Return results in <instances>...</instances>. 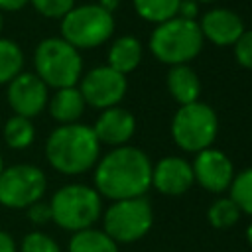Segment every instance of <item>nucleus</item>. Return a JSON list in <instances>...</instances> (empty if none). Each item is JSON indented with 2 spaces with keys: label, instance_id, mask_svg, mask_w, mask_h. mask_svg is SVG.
<instances>
[{
  "label": "nucleus",
  "instance_id": "nucleus-1",
  "mask_svg": "<svg viewBox=\"0 0 252 252\" xmlns=\"http://www.w3.org/2000/svg\"><path fill=\"white\" fill-rule=\"evenodd\" d=\"M152 161L136 146H118L94 165V189L110 201L144 197L152 187Z\"/></svg>",
  "mask_w": 252,
  "mask_h": 252
},
{
  "label": "nucleus",
  "instance_id": "nucleus-2",
  "mask_svg": "<svg viewBox=\"0 0 252 252\" xmlns=\"http://www.w3.org/2000/svg\"><path fill=\"white\" fill-rule=\"evenodd\" d=\"M100 156V142L93 126L87 124H61L45 142V158L49 165L65 175H79L96 165Z\"/></svg>",
  "mask_w": 252,
  "mask_h": 252
},
{
  "label": "nucleus",
  "instance_id": "nucleus-3",
  "mask_svg": "<svg viewBox=\"0 0 252 252\" xmlns=\"http://www.w3.org/2000/svg\"><path fill=\"white\" fill-rule=\"evenodd\" d=\"M203 33L197 20L171 18L161 22L150 33L148 47L152 55L165 65H189L203 49Z\"/></svg>",
  "mask_w": 252,
  "mask_h": 252
},
{
  "label": "nucleus",
  "instance_id": "nucleus-4",
  "mask_svg": "<svg viewBox=\"0 0 252 252\" xmlns=\"http://www.w3.org/2000/svg\"><path fill=\"white\" fill-rule=\"evenodd\" d=\"M51 209V220L69 230H85L91 228L100 213H102V201L94 187L83 185V183H71L61 189H57L49 201Z\"/></svg>",
  "mask_w": 252,
  "mask_h": 252
},
{
  "label": "nucleus",
  "instance_id": "nucleus-5",
  "mask_svg": "<svg viewBox=\"0 0 252 252\" xmlns=\"http://www.w3.org/2000/svg\"><path fill=\"white\" fill-rule=\"evenodd\" d=\"M35 75L47 85L57 89L75 87L83 73V59L79 49L63 37H47L39 41L33 51Z\"/></svg>",
  "mask_w": 252,
  "mask_h": 252
},
{
  "label": "nucleus",
  "instance_id": "nucleus-6",
  "mask_svg": "<svg viewBox=\"0 0 252 252\" xmlns=\"http://www.w3.org/2000/svg\"><path fill=\"white\" fill-rule=\"evenodd\" d=\"M219 134V116L207 102L195 100L177 108L171 120L173 142L189 154H197L213 146Z\"/></svg>",
  "mask_w": 252,
  "mask_h": 252
},
{
  "label": "nucleus",
  "instance_id": "nucleus-7",
  "mask_svg": "<svg viewBox=\"0 0 252 252\" xmlns=\"http://www.w3.org/2000/svg\"><path fill=\"white\" fill-rule=\"evenodd\" d=\"M114 33V16L98 4L75 6L61 18V37L75 49H93L102 45Z\"/></svg>",
  "mask_w": 252,
  "mask_h": 252
},
{
  "label": "nucleus",
  "instance_id": "nucleus-8",
  "mask_svg": "<svg viewBox=\"0 0 252 252\" xmlns=\"http://www.w3.org/2000/svg\"><path fill=\"white\" fill-rule=\"evenodd\" d=\"M154 224V209L146 197L112 201L102 215V230L116 244H130L144 238Z\"/></svg>",
  "mask_w": 252,
  "mask_h": 252
},
{
  "label": "nucleus",
  "instance_id": "nucleus-9",
  "mask_svg": "<svg viewBox=\"0 0 252 252\" xmlns=\"http://www.w3.org/2000/svg\"><path fill=\"white\" fill-rule=\"evenodd\" d=\"M47 189L45 173L32 163L4 167L0 173V203L10 209H28L41 201Z\"/></svg>",
  "mask_w": 252,
  "mask_h": 252
},
{
  "label": "nucleus",
  "instance_id": "nucleus-10",
  "mask_svg": "<svg viewBox=\"0 0 252 252\" xmlns=\"http://www.w3.org/2000/svg\"><path fill=\"white\" fill-rule=\"evenodd\" d=\"M79 91L83 94L85 104L104 110L110 106H118V102L128 91V81L126 75L114 71L108 65H100L91 69L81 79Z\"/></svg>",
  "mask_w": 252,
  "mask_h": 252
},
{
  "label": "nucleus",
  "instance_id": "nucleus-11",
  "mask_svg": "<svg viewBox=\"0 0 252 252\" xmlns=\"http://www.w3.org/2000/svg\"><path fill=\"white\" fill-rule=\"evenodd\" d=\"M191 169L195 183H199L203 189L211 193L226 191L234 179V165L230 158L213 146L195 154Z\"/></svg>",
  "mask_w": 252,
  "mask_h": 252
},
{
  "label": "nucleus",
  "instance_id": "nucleus-12",
  "mask_svg": "<svg viewBox=\"0 0 252 252\" xmlns=\"http://www.w3.org/2000/svg\"><path fill=\"white\" fill-rule=\"evenodd\" d=\"M8 102L18 116H37L47 106V85L35 75L22 71L8 83Z\"/></svg>",
  "mask_w": 252,
  "mask_h": 252
},
{
  "label": "nucleus",
  "instance_id": "nucleus-13",
  "mask_svg": "<svg viewBox=\"0 0 252 252\" xmlns=\"http://www.w3.org/2000/svg\"><path fill=\"white\" fill-rule=\"evenodd\" d=\"M195 183L191 163L179 156L161 158L152 165V187H156L161 195L179 197L191 189Z\"/></svg>",
  "mask_w": 252,
  "mask_h": 252
},
{
  "label": "nucleus",
  "instance_id": "nucleus-14",
  "mask_svg": "<svg viewBox=\"0 0 252 252\" xmlns=\"http://www.w3.org/2000/svg\"><path fill=\"white\" fill-rule=\"evenodd\" d=\"M197 24L203 33V39L219 47L234 45L238 37L244 33L242 18L230 8H211L203 14V18Z\"/></svg>",
  "mask_w": 252,
  "mask_h": 252
},
{
  "label": "nucleus",
  "instance_id": "nucleus-15",
  "mask_svg": "<svg viewBox=\"0 0 252 252\" xmlns=\"http://www.w3.org/2000/svg\"><path fill=\"white\" fill-rule=\"evenodd\" d=\"M93 132L100 144H108L114 148L126 146L136 132V118L122 106H110L98 114Z\"/></svg>",
  "mask_w": 252,
  "mask_h": 252
},
{
  "label": "nucleus",
  "instance_id": "nucleus-16",
  "mask_svg": "<svg viewBox=\"0 0 252 252\" xmlns=\"http://www.w3.org/2000/svg\"><path fill=\"white\" fill-rule=\"evenodd\" d=\"M165 85L169 94L179 102V106L195 102L201 96V79L189 65H173L167 71Z\"/></svg>",
  "mask_w": 252,
  "mask_h": 252
},
{
  "label": "nucleus",
  "instance_id": "nucleus-17",
  "mask_svg": "<svg viewBox=\"0 0 252 252\" xmlns=\"http://www.w3.org/2000/svg\"><path fill=\"white\" fill-rule=\"evenodd\" d=\"M47 106L53 120H57L59 124H73L81 118L87 104L77 87H65L55 91V94L47 100Z\"/></svg>",
  "mask_w": 252,
  "mask_h": 252
},
{
  "label": "nucleus",
  "instance_id": "nucleus-18",
  "mask_svg": "<svg viewBox=\"0 0 252 252\" xmlns=\"http://www.w3.org/2000/svg\"><path fill=\"white\" fill-rule=\"evenodd\" d=\"M142 63V43L136 35H120L110 43L108 49V67L114 71L128 75L136 71V67Z\"/></svg>",
  "mask_w": 252,
  "mask_h": 252
},
{
  "label": "nucleus",
  "instance_id": "nucleus-19",
  "mask_svg": "<svg viewBox=\"0 0 252 252\" xmlns=\"http://www.w3.org/2000/svg\"><path fill=\"white\" fill-rule=\"evenodd\" d=\"M69 252H120L118 244L98 228H85L73 232L69 240Z\"/></svg>",
  "mask_w": 252,
  "mask_h": 252
},
{
  "label": "nucleus",
  "instance_id": "nucleus-20",
  "mask_svg": "<svg viewBox=\"0 0 252 252\" xmlns=\"http://www.w3.org/2000/svg\"><path fill=\"white\" fill-rule=\"evenodd\" d=\"M181 0H132L136 14L152 24H161L167 22L171 18L177 16V8H179Z\"/></svg>",
  "mask_w": 252,
  "mask_h": 252
},
{
  "label": "nucleus",
  "instance_id": "nucleus-21",
  "mask_svg": "<svg viewBox=\"0 0 252 252\" xmlns=\"http://www.w3.org/2000/svg\"><path fill=\"white\" fill-rule=\"evenodd\" d=\"M24 69V53L12 39L0 37V85H8Z\"/></svg>",
  "mask_w": 252,
  "mask_h": 252
},
{
  "label": "nucleus",
  "instance_id": "nucleus-22",
  "mask_svg": "<svg viewBox=\"0 0 252 252\" xmlns=\"http://www.w3.org/2000/svg\"><path fill=\"white\" fill-rule=\"evenodd\" d=\"M35 138V128L32 124L30 118L18 116L14 114L6 126H4V142L12 148V150H24L28 148Z\"/></svg>",
  "mask_w": 252,
  "mask_h": 252
},
{
  "label": "nucleus",
  "instance_id": "nucleus-23",
  "mask_svg": "<svg viewBox=\"0 0 252 252\" xmlns=\"http://www.w3.org/2000/svg\"><path fill=\"white\" fill-rule=\"evenodd\" d=\"M240 209L234 205V201L230 197H219L211 203L209 211H207V219L211 222L213 228L219 230H228L230 226H234L240 219Z\"/></svg>",
  "mask_w": 252,
  "mask_h": 252
},
{
  "label": "nucleus",
  "instance_id": "nucleus-24",
  "mask_svg": "<svg viewBox=\"0 0 252 252\" xmlns=\"http://www.w3.org/2000/svg\"><path fill=\"white\" fill-rule=\"evenodd\" d=\"M230 199L240 209V213H246L252 217V167H246L238 173H234V179L228 187Z\"/></svg>",
  "mask_w": 252,
  "mask_h": 252
},
{
  "label": "nucleus",
  "instance_id": "nucleus-25",
  "mask_svg": "<svg viewBox=\"0 0 252 252\" xmlns=\"http://www.w3.org/2000/svg\"><path fill=\"white\" fill-rule=\"evenodd\" d=\"M20 252H61V248L49 234L33 230L24 236L20 244Z\"/></svg>",
  "mask_w": 252,
  "mask_h": 252
},
{
  "label": "nucleus",
  "instance_id": "nucleus-26",
  "mask_svg": "<svg viewBox=\"0 0 252 252\" xmlns=\"http://www.w3.org/2000/svg\"><path fill=\"white\" fill-rule=\"evenodd\" d=\"M37 14L45 18H63L75 8V0H30Z\"/></svg>",
  "mask_w": 252,
  "mask_h": 252
},
{
  "label": "nucleus",
  "instance_id": "nucleus-27",
  "mask_svg": "<svg viewBox=\"0 0 252 252\" xmlns=\"http://www.w3.org/2000/svg\"><path fill=\"white\" fill-rule=\"evenodd\" d=\"M234 57L238 65L244 69H252V30H244V33L234 43Z\"/></svg>",
  "mask_w": 252,
  "mask_h": 252
},
{
  "label": "nucleus",
  "instance_id": "nucleus-28",
  "mask_svg": "<svg viewBox=\"0 0 252 252\" xmlns=\"http://www.w3.org/2000/svg\"><path fill=\"white\" fill-rule=\"evenodd\" d=\"M28 219H30L33 224H45L47 220H51V209H49V203L37 201V203L30 205V207H28Z\"/></svg>",
  "mask_w": 252,
  "mask_h": 252
},
{
  "label": "nucleus",
  "instance_id": "nucleus-29",
  "mask_svg": "<svg viewBox=\"0 0 252 252\" xmlns=\"http://www.w3.org/2000/svg\"><path fill=\"white\" fill-rule=\"evenodd\" d=\"M199 14V2L197 0H181L177 8V16L185 20H195Z\"/></svg>",
  "mask_w": 252,
  "mask_h": 252
},
{
  "label": "nucleus",
  "instance_id": "nucleus-30",
  "mask_svg": "<svg viewBox=\"0 0 252 252\" xmlns=\"http://www.w3.org/2000/svg\"><path fill=\"white\" fill-rule=\"evenodd\" d=\"M0 252H16L14 238L4 230H0Z\"/></svg>",
  "mask_w": 252,
  "mask_h": 252
},
{
  "label": "nucleus",
  "instance_id": "nucleus-31",
  "mask_svg": "<svg viewBox=\"0 0 252 252\" xmlns=\"http://www.w3.org/2000/svg\"><path fill=\"white\" fill-rule=\"evenodd\" d=\"M30 0H0V10H8V12H16L20 8H24Z\"/></svg>",
  "mask_w": 252,
  "mask_h": 252
},
{
  "label": "nucleus",
  "instance_id": "nucleus-32",
  "mask_svg": "<svg viewBox=\"0 0 252 252\" xmlns=\"http://www.w3.org/2000/svg\"><path fill=\"white\" fill-rule=\"evenodd\" d=\"M98 6H100V8H104L106 12H110V14H112V12H114V10L120 6V0H98Z\"/></svg>",
  "mask_w": 252,
  "mask_h": 252
},
{
  "label": "nucleus",
  "instance_id": "nucleus-33",
  "mask_svg": "<svg viewBox=\"0 0 252 252\" xmlns=\"http://www.w3.org/2000/svg\"><path fill=\"white\" fill-rule=\"evenodd\" d=\"M246 240H248V244H250V248H252V222L246 226Z\"/></svg>",
  "mask_w": 252,
  "mask_h": 252
},
{
  "label": "nucleus",
  "instance_id": "nucleus-34",
  "mask_svg": "<svg viewBox=\"0 0 252 252\" xmlns=\"http://www.w3.org/2000/svg\"><path fill=\"white\" fill-rule=\"evenodd\" d=\"M4 171V159H2V154H0V173Z\"/></svg>",
  "mask_w": 252,
  "mask_h": 252
},
{
  "label": "nucleus",
  "instance_id": "nucleus-35",
  "mask_svg": "<svg viewBox=\"0 0 252 252\" xmlns=\"http://www.w3.org/2000/svg\"><path fill=\"white\" fill-rule=\"evenodd\" d=\"M197 2H203V4H211V2H215V0H197Z\"/></svg>",
  "mask_w": 252,
  "mask_h": 252
},
{
  "label": "nucleus",
  "instance_id": "nucleus-36",
  "mask_svg": "<svg viewBox=\"0 0 252 252\" xmlns=\"http://www.w3.org/2000/svg\"><path fill=\"white\" fill-rule=\"evenodd\" d=\"M2 24H4V20H2V12H0V32H2Z\"/></svg>",
  "mask_w": 252,
  "mask_h": 252
}]
</instances>
